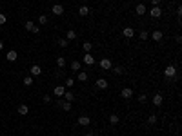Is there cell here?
Returning a JSON list of instances; mask_svg holds the SVG:
<instances>
[{
    "instance_id": "1",
    "label": "cell",
    "mask_w": 182,
    "mask_h": 136,
    "mask_svg": "<svg viewBox=\"0 0 182 136\" xmlns=\"http://www.w3.org/2000/svg\"><path fill=\"white\" fill-rule=\"evenodd\" d=\"M164 75L168 76V78H173V76L177 75V67H175V65H168V67L164 69Z\"/></svg>"
},
{
    "instance_id": "2",
    "label": "cell",
    "mask_w": 182,
    "mask_h": 136,
    "mask_svg": "<svg viewBox=\"0 0 182 136\" xmlns=\"http://www.w3.org/2000/svg\"><path fill=\"white\" fill-rule=\"evenodd\" d=\"M149 15H151L153 18H160V17H162V9H160L159 6H153V7L149 9Z\"/></svg>"
},
{
    "instance_id": "3",
    "label": "cell",
    "mask_w": 182,
    "mask_h": 136,
    "mask_svg": "<svg viewBox=\"0 0 182 136\" xmlns=\"http://www.w3.org/2000/svg\"><path fill=\"white\" fill-rule=\"evenodd\" d=\"M111 67H113V64L109 58H102L100 60V69H111Z\"/></svg>"
},
{
    "instance_id": "4",
    "label": "cell",
    "mask_w": 182,
    "mask_h": 136,
    "mask_svg": "<svg viewBox=\"0 0 182 136\" xmlns=\"http://www.w3.org/2000/svg\"><path fill=\"white\" fill-rule=\"evenodd\" d=\"M91 123V120H89V116H78V125H84V127H87V125Z\"/></svg>"
},
{
    "instance_id": "5",
    "label": "cell",
    "mask_w": 182,
    "mask_h": 136,
    "mask_svg": "<svg viewBox=\"0 0 182 136\" xmlns=\"http://www.w3.org/2000/svg\"><path fill=\"white\" fill-rule=\"evenodd\" d=\"M120 96H122V98H126V100H127V98H131V96H133V91H131L129 87H124V89L120 91Z\"/></svg>"
},
{
    "instance_id": "6",
    "label": "cell",
    "mask_w": 182,
    "mask_h": 136,
    "mask_svg": "<svg viewBox=\"0 0 182 136\" xmlns=\"http://www.w3.org/2000/svg\"><path fill=\"white\" fill-rule=\"evenodd\" d=\"M51 11H53V15H57V17H60V15L64 13V7L60 6V4H55V6L51 7Z\"/></svg>"
},
{
    "instance_id": "7",
    "label": "cell",
    "mask_w": 182,
    "mask_h": 136,
    "mask_svg": "<svg viewBox=\"0 0 182 136\" xmlns=\"http://www.w3.org/2000/svg\"><path fill=\"white\" fill-rule=\"evenodd\" d=\"M29 73H31V76H40V73H42V69H40V65H31V69H29Z\"/></svg>"
},
{
    "instance_id": "8",
    "label": "cell",
    "mask_w": 182,
    "mask_h": 136,
    "mask_svg": "<svg viewBox=\"0 0 182 136\" xmlns=\"http://www.w3.org/2000/svg\"><path fill=\"white\" fill-rule=\"evenodd\" d=\"M58 107H62L64 111H71V102H66V100H58Z\"/></svg>"
},
{
    "instance_id": "9",
    "label": "cell",
    "mask_w": 182,
    "mask_h": 136,
    "mask_svg": "<svg viewBox=\"0 0 182 136\" xmlns=\"http://www.w3.org/2000/svg\"><path fill=\"white\" fill-rule=\"evenodd\" d=\"M135 13L139 15V17H142V15H146V13H147V9H146L144 4H139V6L135 7Z\"/></svg>"
},
{
    "instance_id": "10",
    "label": "cell",
    "mask_w": 182,
    "mask_h": 136,
    "mask_svg": "<svg viewBox=\"0 0 182 136\" xmlns=\"http://www.w3.org/2000/svg\"><path fill=\"white\" fill-rule=\"evenodd\" d=\"M6 58H7V62H15V60H17V58H18V53L17 51H7V55H6Z\"/></svg>"
},
{
    "instance_id": "11",
    "label": "cell",
    "mask_w": 182,
    "mask_h": 136,
    "mask_svg": "<svg viewBox=\"0 0 182 136\" xmlns=\"http://www.w3.org/2000/svg\"><path fill=\"white\" fill-rule=\"evenodd\" d=\"M151 38H153L155 42H160L162 38H164V33H162V31H153V33H151Z\"/></svg>"
},
{
    "instance_id": "12",
    "label": "cell",
    "mask_w": 182,
    "mask_h": 136,
    "mask_svg": "<svg viewBox=\"0 0 182 136\" xmlns=\"http://www.w3.org/2000/svg\"><path fill=\"white\" fill-rule=\"evenodd\" d=\"M29 113V107H27V105L26 104H22V105H18V114H20V116H26Z\"/></svg>"
},
{
    "instance_id": "13",
    "label": "cell",
    "mask_w": 182,
    "mask_h": 136,
    "mask_svg": "<svg viewBox=\"0 0 182 136\" xmlns=\"http://www.w3.org/2000/svg\"><path fill=\"white\" fill-rule=\"evenodd\" d=\"M151 102H153V105H157V107H159V105H162V94L157 93L153 98H151Z\"/></svg>"
},
{
    "instance_id": "14",
    "label": "cell",
    "mask_w": 182,
    "mask_h": 136,
    "mask_svg": "<svg viewBox=\"0 0 182 136\" xmlns=\"http://www.w3.org/2000/svg\"><path fill=\"white\" fill-rule=\"evenodd\" d=\"M78 15H80V17H87V15H89V7H87V6H80V7H78Z\"/></svg>"
},
{
    "instance_id": "15",
    "label": "cell",
    "mask_w": 182,
    "mask_h": 136,
    "mask_svg": "<svg viewBox=\"0 0 182 136\" xmlns=\"http://www.w3.org/2000/svg\"><path fill=\"white\" fill-rule=\"evenodd\" d=\"M124 36L126 38H133V35H135V31H133V27H124Z\"/></svg>"
},
{
    "instance_id": "16",
    "label": "cell",
    "mask_w": 182,
    "mask_h": 136,
    "mask_svg": "<svg viewBox=\"0 0 182 136\" xmlns=\"http://www.w3.org/2000/svg\"><path fill=\"white\" fill-rule=\"evenodd\" d=\"M97 87H98V89H106V87H107V80L106 78H98L97 80Z\"/></svg>"
},
{
    "instance_id": "17",
    "label": "cell",
    "mask_w": 182,
    "mask_h": 136,
    "mask_svg": "<svg viewBox=\"0 0 182 136\" xmlns=\"http://www.w3.org/2000/svg\"><path fill=\"white\" fill-rule=\"evenodd\" d=\"M64 93H66V87L64 85H57L55 87V96H64Z\"/></svg>"
},
{
    "instance_id": "18",
    "label": "cell",
    "mask_w": 182,
    "mask_h": 136,
    "mask_svg": "<svg viewBox=\"0 0 182 136\" xmlns=\"http://www.w3.org/2000/svg\"><path fill=\"white\" fill-rule=\"evenodd\" d=\"M84 64H87V65H93V64H95V58H93L91 55H87V53H86V55H84Z\"/></svg>"
},
{
    "instance_id": "19",
    "label": "cell",
    "mask_w": 182,
    "mask_h": 136,
    "mask_svg": "<svg viewBox=\"0 0 182 136\" xmlns=\"http://www.w3.org/2000/svg\"><path fill=\"white\" fill-rule=\"evenodd\" d=\"M64 100H66V102H73V100H75V94H73L71 91H66V93H64Z\"/></svg>"
},
{
    "instance_id": "20",
    "label": "cell",
    "mask_w": 182,
    "mask_h": 136,
    "mask_svg": "<svg viewBox=\"0 0 182 136\" xmlns=\"http://www.w3.org/2000/svg\"><path fill=\"white\" fill-rule=\"evenodd\" d=\"M80 67H82V64H80V62H71V71H75V73H78V71H80Z\"/></svg>"
},
{
    "instance_id": "21",
    "label": "cell",
    "mask_w": 182,
    "mask_h": 136,
    "mask_svg": "<svg viewBox=\"0 0 182 136\" xmlns=\"http://www.w3.org/2000/svg\"><path fill=\"white\" fill-rule=\"evenodd\" d=\"M75 38H77V31L69 29V31H67V35H66V40H75Z\"/></svg>"
},
{
    "instance_id": "22",
    "label": "cell",
    "mask_w": 182,
    "mask_h": 136,
    "mask_svg": "<svg viewBox=\"0 0 182 136\" xmlns=\"http://www.w3.org/2000/svg\"><path fill=\"white\" fill-rule=\"evenodd\" d=\"M119 122H120L119 114H111V116H109V123H111V125H117Z\"/></svg>"
},
{
    "instance_id": "23",
    "label": "cell",
    "mask_w": 182,
    "mask_h": 136,
    "mask_svg": "<svg viewBox=\"0 0 182 136\" xmlns=\"http://www.w3.org/2000/svg\"><path fill=\"white\" fill-rule=\"evenodd\" d=\"M57 65L60 67V69H62V67H66V58H64V56H58V58H57Z\"/></svg>"
},
{
    "instance_id": "24",
    "label": "cell",
    "mask_w": 182,
    "mask_h": 136,
    "mask_svg": "<svg viewBox=\"0 0 182 136\" xmlns=\"http://www.w3.org/2000/svg\"><path fill=\"white\" fill-rule=\"evenodd\" d=\"M77 78L80 80V82H86V80H87V73H86V71H78V76H77Z\"/></svg>"
},
{
    "instance_id": "25",
    "label": "cell",
    "mask_w": 182,
    "mask_h": 136,
    "mask_svg": "<svg viewBox=\"0 0 182 136\" xmlns=\"http://www.w3.org/2000/svg\"><path fill=\"white\" fill-rule=\"evenodd\" d=\"M82 49H84V53H89L93 49V44L91 42H84V47H82Z\"/></svg>"
},
{
    "instance_id": "26",
    "label": "cell",
    "mask_w": 182,
    "mask_h": 136,
    "mask_svg": "<svg viewBox=\"0 0 182 136\" xmlns=\"http://www.w3.org/2000/svg\"><path fill=\"white\" fill-rule=\"evenodd\" d=\"M24 85H26V87L33 85V76H26V78H24Z\"/></svg>"
},
{
    "instance_id": "27",
    "label": "cell",
    "mask_w": 182,
    "mask_h": 136,
    "mask_svg": "<svg viewBox=\"0 0 182 136\" xmlns=\"http://www.w3.org/2000/svg\"><path fill=\"white\" fill-rule=\"evenodd\" d=\"M113 71H115L117 75H124V73H126V69H124V67H120V65H117V67H115V69H113Z\"/></svg>"
},
{
    "instance_id": "28",
    "label": "cell",
    "mask_w": 182,
    "mask_h": 136,
    "mask_svg": "<svg viewBox=\"0 0 182 136\" xmlns=\"http://www.w3.org/2000/svg\"><path fill=\"white\" fill-rule=\"evenodd\" d=\"M147 123H149V125H155V123H157V116H155V114H151L149 118H147Z\"/></svg>"
},
{
    "instance_id": "29",
    "label": "cell",
    "mask_w": 182,
    "mask_h": 136,
    "mask_svg": "<svg viewBox=\"0 0 182 136\" xmlns=\"http://www.w3.org/2000/svg\"><path fill=\"white\" fill-rule=\"evenodd\" d=\"M73 85H75V80H73V78H67V80H66V87H67V89H71Z\"/></svg>"
},
{
    "instance_id": "30",
    "label": "cell",
    "mask_w": 182,
    "mask_h": 136,
    "mask_svg": "<svg viewBox=\"0 0 182 136\" xmlns=\"http://www.w3.org/2000/svg\"><path fill=\"white\" fill-rule=\"evenodd\" d=\"M149 38V33L147 31H140V40H147Z\"/></svg>"
},
{
    "instance_id": "31",
    "label": "cell",
    "mask_w": 182,
    "mask_h": 136,
    "mask_svg": "<svg viewBox=\"0 0 182 136\" xmlns=\"http://www.w3.org/2000/svg\"><path fill=\"white\" fill-rule=\"evenodd\" d=\"M67 44H69V42H67L66 38H60V40H58V46H60V47H67Z\"/></svg>"
},
{
    "instance_id": "32",
    "label": "cell",
    "mask_w": 182,
    "mask_h": 136,
    "mask_svg": "<svg viewBox=\"0 0 182 136\" xmlns=\"http://www.w3.org/2000/svg\"><path fill=\"white\" fill-rule=\"evenodd\" d=\"M38 22H40V24H47V17H46V15H40V17H38Z\"/></svg>"
},
{
    "instance_id": "33",
    "label": "cell",
    "mask_w": 182,
    "mask_h": 136,
    "mask_svg": "<svg viewBox=\"0 0 182 136\" xmlns=\"http://www.w3.org/2000/svg\"><path fill=\"white\" fill-rule=\"evenodd\" d=\"M33 27H35V24H33V22H29V20H27V22H26V29H27V31H31V29H33Z\"/></svg>"
},
{
    "instance_id": "34",
    "label": "cell",
    "mask_w": 182,
    "mask_h": 136,
    "mask_svg": "<svg viewBox=\"0 0 182 136\" xmlns=\"http://www.w3.org/2000/svg\"><path fill=\"white\" fill-rule=\"evenodd\" d=\"M139 102H140V104H144V102H147V96H146L144 93H142V94L139 96Z\"/></svg>"
},
{
    "instance_id": "35",
    "label": "cell",
    "mask_w": 182,
    "mask_h": 136,
    "mask_svg": "<svg viewBox=\"0 0 182 136\" xmlns=\"http://www.w3.org/2000/svg\"><path fill=\"white\" fill-rule=\"evenodd\" d=\"M4 24H6V17L0 13V26H4Z\"/></svg>"
},
{
    "instance_id": "36",
    "label": "cell",
    "mask_w": 182,
    "mask_h": 136,
    "mask_svg": "<svg viewBox=\"0 0 182 136\" xmlns=\"http://www.w3.org/2000/svg\"><path fill=\"white\" fill-rule=\"evenodd\" d=\"M31 33H35V35H37V33H40V27H38V26H35V27L31 29Z\"/></svg>"
},
{
    "instance_id": "37",
    "label": "cell",
    "mask_w": 182,
    "mask_h": 136,
    "mask_svg": "<svg viewBox=\"0 0 182 136\" xmlns=\"http://www.w3.org/2000/svg\"><path fill=\"white\" fill-rule=\"evenodd\" d=\"M44 102H46V104H49V102H51V96L46 94V96H44Z\"/></svg>"
},
{
    "instance_id": "38",
    "label": "cell",
    "mask_w": 182,
    "mask_h": 136,
    "mask_svg": "<svg viewBox=\"0 0 182 136\" xmlns=\"http://www.w3.org/2000/svg\"><path fill=\"white\" fill-rule=\"evenodd\" d=\"M151 4H153V6H159V4H160V0H151Z\"/></svg>"
},
{
    "instance_id": "39",
    "label": "cell",
    "mask_w": 182,
    "mask_h": 136,
    "mask_svg": "<svg viewBox=\"0 0 182 136\" xmlns=\"http://www.w3.org/2000/svg\"><path fill=\"white\" fill-rule=\"evenodd\" d=\"M2 49H4V44H2V42H0V51H2Z\"/></svg>"
},
{
    "instance_id": "40",
    "label": "cell",
    "mask_w": 182,
    "mask_h": 136,
    "mask_svg": "<svg viewBox=\"0 0 182 136\" xmlns=\"http://www.w3.org/2000/svg\"><path fill=\"white\" fill-rule=\"evenodd\" d=\"M86 136H93V134H91V133H87V134H86Z\"/></svg>"
},
{
    "instance_id": "41",
    "label": "cell",
    "mask_w": 182,
    "mask_h": 136,
    "mask_svg": "<svg viewBox=\"0 0 182 136\" xmlns=\"http://www.w3.org/2000/svg\"><path fill=\"white\" fill-rule=\"evenodd\" d=\"M0 9H2V6H0Z\"/></svg>"
},
{
    "instance_id": "42",
    "label": "cell",
    "mask_w": 182,
    "mask_h": 136,
    "mask_svg": "<svg viewBox=\"0 0 182 136\" xmlns=\"http://www.w3.org/2000/svg\"><path fill=\"white\" fill-rule=\"evenodd\" d=\"M106 2H107V0H106Z\"/></svg>"
}]
</instances>
